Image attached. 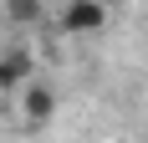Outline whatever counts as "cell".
<instances>
[{"instance_id": "cell-1", "label": "cell", "mask_w": 148, "mask_h": 143, "mask_svg": "<svg viewBox=\"0 0 148 143\" xmlns=\"http://www.w3.org/2000/svg\"><path fill=\"white\" fill-rule=\"evenodd\" d=\"M61 36H87V31H102L107 26V5L102 0H66L56 15Z\"/></svg>"}, {"instance_id": "cell-2", "label": "cell", "mask_w": 148, "mask_h": 143, "mask_svg": "<svg viewBox=\"0 0 148 143\" xmlns=\"http://www.w3.org/2000/svg\"><path fill=\"white\" fill-rule=\"evenodd\" d=\"M51 113H56L51 87H46V82H31V87H26V118H31V123H46Z\"/></svg>"}, {"instance_id": "cell-3", "label": "cell", "mask_w": 148, "mask_h": 143, "mask_svg": "<svg viewBox=\"0 0 148 143\" xmlns=\"http://www.w3.org/2000/svg\"><path fill=\"white\" fill-rule=\"evenodd\" d=\"M21 82H31V56L26 51L0 56V87H21Z\"/></svg>"}, {"instance_id": "cell-4", "label": "cell", "mask_w": 148, "mask_h": 143, "mask_svg": "<svg viewBox=\"0 0 148 143\" xmlns=\"http://www.w3.org/2000/svg\"><path fill=\"white\" fill-rule=\"evenodd\" d=\"M10 15H15V21H36L41 5H26V0H21V5H10Z\"/></svg>"}]
</instances>
